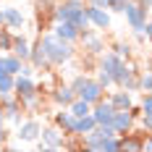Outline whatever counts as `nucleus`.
Here are the masks:
<instances>
[{
  "label": "nucleus",
  "mask_w": 152,
  "mask_h": 152,
  "mask_svg": "<svg viewBox=\"0 0 152 152\" xmlns=\"http://www.w3.org/2000/svg\"><path fill=\"white\" fill-rule=\"evenodd\" d=\"M71 87H74L76 97H84V100L92 102V105L100 102V100H102V92H105V89H102V84H100L97 79H89V76H84V74L76 76L74 81H71Z\"/></svg>",
  "instance_id": "obj_2"
},
{
  "label": "nucleus",
  "mask_w": 152,
  "mask_h": 152,
  "mask_svg": "<svg viewBox=\"0 0 152 152\" xmlns=\"http://www.w3.org/2000/svg\"><path fill=\"white\" fill-rule=\"evenodd\" d=\"M97 126V121L92 118V113L89 115H84V118H76V126H74V137H84V134H89L92 129Z\"/></svg>",
  "instance_id": "obj_22"
},
{
  "label": "nucleus",
  "mask_w": 152,
  "mask_h": 152,
  "mask_svg": "<svg viewBox=\"0 0 152 152\" xmlns=\"http://www.w3.org/2000/svg\"><path fill=\"white\" fill-rule=\"evenodd\" d=\"M0 74H5V58L0 55Z\"/></svg>",
  "instance_id": "obj_38"
},
{
  "label": "nucleus",
  "mask_w": 152,
  "mask_h": 152,
  "mask_svg": "<svg viewBox=\"0 0 152 152\" xmlns=\"http://www.w3.org/2000/svg\"><path fill=\"white\" fill-rule=\"evenodd\" d=\"M39 45H42L47 61L53 63V66H63V63H68L74 58V42H66L61 37H55L53 31H45L39 37Z\"/></svg>",
  "instance_id": "obj_1"
},
{
  "label": "nucleus",
  "mask_w": 152,
  "mask_h": 152,
  "mask_svg": "<svg viewBox=\"0 0 152 152\" xmlns=\"http://www.w3.org/2000/svg\"><path fill=\"white\" fill-rule=\"evenodd\" d=\"M107 137H115V129H113L110 123H107V126H94L89 134H84L81 139H84V147H87V150H94V152H97V147H100Z\"/></svg>",
  "instance_id": "obj_5"
},
{
  "label": "nucleus",
  "mask_w": 152,
  "mask_h": 152,
  "mask_svg": "<svg viewBox=\"0 0 152 152\" xmlns=\"http://www.w3.org/2000/svg\"><path fill=\"white\" fill-rule=\"evenodd\" d=\"M0 102H3V97H0Z\"/></svg>",
  "instance_id": "obj_42"
},
{
  "label": "nucleus",
  "mask_w": 152,
  "mask_h": 152,
  "mask_svg": "<svg viewBox=\"0 0 152 152\" xmlns=\"http://www.w3.org/2000/svg\"><path fill=\"white\" fill-rule=\"evenodd\" d=\"M0 55H3V50H0Z\"/></svg>",
  "instance_id": "obj_41"
},
{
  "label": "nucleus",
  "mask_w": 152,
  "mask_h": 152,
  "mask_svg": "<svg viewBox=\"0 0 152 152\" xmlns=\"http://www.w3.org/2000/svg\"><path fill=\"white\" fill-rule=\"evenodd\" d=\"M147 71H152V58H150V61H147Z\"/></svg>",
  "instance_id": "obj_40"
},
{
  "label": "nucleus",
  "mask_w": 152,
  "mask_h": 152,
  "mask_svg": "<svg viewBox=\"0 0 152 152\" xmlns=\"http://www.w3.org/2000/svg\"><path fill=\"white\" fill-rule=\"evenodd\" d=\"M11 47H13V34H11L8 26H0V50L11 53Z\"/></svg>",
  "instance_id": "obj_27"
},
{
  "label": "nucleus",
  "mask_w": 152,
  "mask_h": 152,
  "mask_svg": "<svg viewBox=\"0 0 152 152\" xmlns=\"http://www.w3.org/2000/svg\"><path fill=\"white\" fill-rule=\"evenodd\" d=\"M5 139H8V131H5V115H3V110H0V144H5Z\"/></svg>",
  "instance_id": "obj_33"
},
{
  "label": "nucleus",
  "mask_w": 152,
  "mask_h": 152,
  "mask_svg": "<svg viewBox=\"0 0 152 152\" xmlns=\"http://www.w3.org/2000/svg\"><path fill=\"white\" fill-rule=\"evenodd\" d=\"M144 34H147V39L152 42V18H147V24H144Z\"/></svg>",
  "instance_id": "obj_35"
},
{
  "label": "nucleus",
  "mask_w": 152,
  "mask_h": 152,
  "mask_svg": "<svg viewBox=\"0 0 152 152\" xmlns=\"http://www.w3.org/2000/svg\"><path fill=\"white\" fill-rule=\"evenodd\" d=\"M24 24H26V18L21 13V8L5 5V26H8V29H21Z\"/></svg>",
  "instance_id": "obj_19"
},
{
  "label": "nucleus",
  "mask_w": 152,
  "mask_h": 152,
  "mask_svg": "<svg viewBox=\"0 0 152 152\" xmlns=\"http://www.w3.org/2000/svg\"><path fill=\"white\" fill-rule=\"evenodd\" d=\"M87 3H94V5H102V8H107V0H87Z\"/></svg>",
  "instance_id": "obj_36"
},
{
  "label": "nucleus",
  "mask_w": 152,
  "mask_h": 152,
  "mask_svg": "<svg viewBox=\"0 0 152 152\" xmlns=\"http://www.w3.org/2000/svg\"><path fill=\"white\" fill-rule=\"evenodd\" d=\"M118 58H123V61H129L131 58V45L129 42H123V39H118V42H113V47H110Z\"/></svg>",
  "instance_id": "obj_28"
},
{
  "label": "nucleus",
  "mask_w": 152,
  "mask_h": 152,
  "mask_svg": "<svg viewBox=\"0 0 152 152\" xmlns=\"http://www.w3.org/2000/svg\"><path fill=\"white\" fill-rule=\"evenodd\" d=\"M13 84H16V76L13 74H0V97H8V94H13Z\"/></svg>",
  "instance_id": "obj_24"
},
{
  "label": "nucleus",
  "mask_w": 152,
  "mask_h": 152,
  "mask_svg": "<svg viewBox=\"0 0 152 152\" xmlns=\"http://www.w3.org/2000/svg\"><path fill=\"white\" fill-rule=\"evenodd\" d=\"M0 26H5V8H0Z\"/></svg>",
  "instance_id": "obj_37"
},
{
  "label": "nucleus",
  "mask_w": 152,
  "mask_h": 152,
  "mask_svg": "<svg viewBox=\"0 0 152 152\" xmlns=\"http://www.w3.org/2000/svg\"><path fill=\"white\" fill-rule=\"evenodd\" d=\"M11 53H13V55H18L21 61H29V53H31L29 39H26L24 34H13V47H11Z\"/></svg>",
  "instance_id": "obj_21"
},
{
  "label": "nucleus",
  "mask_w": 152,
  "mask_h": 152,
  "mask_svg": "<svg viewBox=\"0 0 152 152\" xmlns=\"http://www.w3.org/2000/svg\"><path fill=\"white\" fill-rule=\"evenodd\" d=\"M129 3H131V0H107V11H115V13H123Z\"/></svg>",
  "instance_id": "obj_32"
},
{
  "label": "nucleus",
  "mask_w": 152,
  "mask_h": 152,
  "mask_svg": "<svg viewBox=\"0 0 152 152\" xmlns=\"http://www.w3.org/2000/svg\"><path fill=\"white\" fill-rule=\"evenodd\" d=\"M97 81L102 84V89H107V87H115V79L107 74V71H102V68H97Z\"/></svg>",
  "instance_id": "obj_29"
},
{
  "label": "nucleus",
  "mask_w": 152,
  "mask_h": 152,
  "mask_svg": "<svg viewBox=\"0 0 152 152\" xmlns=\"http://www.w3.org/2000/svg\"><path fill=\"white\" fill-rule=\"evenodd\" d=\"M16 137L21 139V142H37V139L42 137V123L34 121V118L21 121V123H18V129H16Z\"/></svg>",
  "instance_id": "obj_9"
},
{
  "label": "nucleus",
  "mask_w": 152,
  "mask_h": 152,
  "mask_svg": "<svg viewBox=\"0 0 152 152\" xmlns=\"http://www.w3.org/2000/svg\"><path fill=\"white\" fill-rule=\"evenodd\" d=\"M29 63L37 68V71H47V68L53 66V63L47 61V55H45V50H42V45H39V42L31 47V53H29Z\"/></svg>",
  "instance_id": "obj_18"
},
{
  "label": "nucleus",
  "mask_w": 152,
  "mask_h": 152,
  "mask_svg": "<svg viewBox=\"0 0 152 152\" xmlns=\"http://www.w3.org/2000/svg\"><path fill=\"white\" fill-rule=\"evenodd\" d=\"M137 115H142V110L137 107H129V110H115V115H113V129H115V134H129L131 129H134V121H137Z\"/></svg>",
  "instance_id": "obj_4"
},
{
  "label": "nucleus",
  "mask_w": 152,
  "mask_h": 152,
  "mask_svg": "<svg viewBox=\"0 0 152 152\" xmlns=\"http://www.w3.org/2000/svg\"><path fill=\"white\" fill-rule=\"evenodd\" d=\"M107 100L113 102L115 110H129V107H134V94L129 89H123V87H118V92H113Z\"/></svg>",
  "instance_id": "obj_16"
},
{
  "label": "nucleus",
  "mask_w": 152,
  "mask_h": 152,
  "mask_svg": "<svg viewBox=\"0 0 152 152\" xmlns=\"http://www.w3.org/2000/svg\"><path fill=\"white\" fill-rule=\"evenodd\" d=\"M123 16H126L129 26H131L134 31H144V24H147V18H150V8H147V5H142L139 0H131V3L126 5Z\"/></svg>",
  "instance_id": "obj_3"
},
{
  "label": "nucleus",
  "mask_w": 152,
  "mask_h": 152,
  "mask_svg": "<svg viewBox=\"0 0 152 152\" xmlns=\"http://www.w3.org/2000/svg\"><path fill=\"white\" fill-rule=\"evenodd\" d=\"M139 89L142 92H152V71H144L139 76Z\"/></svg>",
  "instance_id": "obj_31"
},
{
  "label": "nucleus",
  "mask_w": 152,
  "mask_h": 152,
  "mask_svg": "<svg viewBox=\"0 0 152 152\" xmlns=\"http://www.w3.org/2000/svg\"><path fill=\"white\" fill-rule=\"evenodd\" d=\"M79 8H84V0H61L58 5H53V21H71Z\"/></svg>",
  "instance_id": "obj_7"
},
{
  "label": "nucleus",
  "mask_w": 152,
  "mask_h": 152,
  "mask_svg": "<svg viewBox=\"0 0 152 152\" xmlns=\"http://www.w3.org/2000/svg\"><path fill=\"white\" fill-rule=\"evenodd\" d=\"M0 107H3V115H5V121L8 123H21V113H24V105H21V100L18 97H3V102H0Z\"/></svg>",
  "instance_id": "obj_11"
},
{
  "label": "nucleus",
  "mask_w": 152,
  "mask_h": 152,
  "mask_svg": "<svg viewBox=\"0 0 152 152\" xmlns=\"http://www.w3.org/2000/svg\"><path fill=\"white\" fill-rule=\"evenodd\" d=\"M3 58H5V71H8V74H18V71H21V58H18V55H13V53H11V55H5V53H3Z\"/></svg>",
  "instance_id": "obj_26"
},
{
  "label": "nucleus",
  "mask_w": 152,
  "mask_h": 152,
  "mask_svg": "<svg viewBox=\"0 0 152 152\" xmlns=\"http://www.w3.org/2000/svg\"><path fill=\"white\" fill-rule=\"evenodd\" d=\"M121 150V134H115V137H107L100 147H97V152H118Z\"/></svg>",
  "instance_id": "obj_25"
},
{
  "label": "nucleus",
  "mask_w": 152,
  "mask_h": 152,
  "mask_svg": "<svg viewBox=\"0 0 152 152\" xmlns=\"http://www.w3.org/2000/svg\"><path fill=\"white\" fill-rule=\"evenodd\" d=\"M53 123L66 131V137H74V126H76V115L68 110V107H61V110H55L53 113Z\"/></svg>",
  "instance_id": "obj_12"
},
{
  "label": "nucleus",
  "mask_w": 152,
  "mask_h": 152,
  "mask_svg": "<svg viewBox=\"0 0 152 152\" xmlns=\"http://www.w3.org/2000/svg\"><path fill=\"white\" fill-rule=\"evenodd\" d=\"M13 94L18 100H24V97H31V94H37V81L31 79V76H16V84H13Z\"/></svg>",
  "instance_id": "obj_14"
},
{
  "label": "nucleus",
  "mask_w": 152,
  "mask_h": 152,
  "mask_svg": "<svg viewBox=\"0 0 152 152\" xmlns=\"http://www.w3.org/2000/svg\"><path fill=\"white\" fill-rule=\"evenodd\" d=\"M144 134L147 131H142V134H121V150H126V152H139L142 150V139H144Z\"/></svg>",
  "instance_id": "obj_20"
},
{
  "label": "nucleus",
  "mask_w": 152,
  "mask_h": 152,
  "mask_svg": "<svg viewBox=\"0 0 152 152\" xmlns=\"http://www.w3.org/2000/svg\"><path fill=\"white\" fill-rule=\"evenodd\" d=\"M53 34L61 37V39H66V42H76V39L81 37V29H79L76 24H71V21H55Z\"/></svg>",
  "instance_id": "obj_13"
},
{
  "label": "nucleus",
  "mask_w": 152,
  "mask_h": 152,
  "mask_svg": "<svg viewBox=\"0 0 152 152\" xmlns=\"http://www.w3.org/2000/svg\"><path fill=\"white\" fill-rule=\"evenodd\" d=\"M139 110H142V115H152V92H144Z\"/></svg>",
  "instance_id": "obj_30"
},
{
  "label": "nucleus",
  "mask_w": 152,
  "mask_h": 152,
  "mask_svg": "<svg viewBox=\"0 0 152 152\" xmlns=\"http://www.w3.org/2000/svg\"><path fill=\"white\" fill-rule=\"evenodd\" d=\"M113 115H115V107L110 100H100V102H94L92 105V118L97 121V126H107V123H113Z\"/></svg>",
  "instance_id": "obj_8"
},
{
  "label": "nucleus",
  "mask_w": 152,
  "mask_h": 152,
  "mask_svg": "<svg viewBox=\"0 0 152 152\" xmlns=\"http://www.w3.org/2000/svg\"><path fill=\"white\" fill-rule=\"evenodd\" d=\"M39 139H42L39 147H45V150H61V147H66V131H61L55 123L42 129V137Z\"/></svg>",
  "instance_id": "obj_6"
},
{
  "label": "nucleus",
  "mask_w": 152,
  "mask_h": 152,
  "mask_svg": "<svg viewBox=\"0 0 152 152\" xmlns=\"http://www.w3.org/2000/svg\"><path fill=\"white\" fill-rule=\"evenodd\" d=\"M76 100V92L71 84H61V87H55V92H53V102L58 107H68L71 102Z\"/></svg>",
  "instance_id": "obj_15"
},
{
  "label": "nucleus",
  "mask_w": 152,
  "mask_h": 152,
  "mask_svg": "<svg viewBox=\"0 0 152 152\" xmlns=\"http://www.w3.org/2000/svg\"><path fill=\"white\" fill-rule=\"evenodd\" d=\"M84 8H87L89 24L94 26V29H110V13H107V8H102V5H94V3L84 5Z\"/></svg>",
  "instance_id": "obj_10"
},
{
  "label": "nucleus",
  "mask_w": 152,
  "mask_h": 152,
  "mask_svg": "<svg viewBox=\"0 0 152 152\" xmlns=\"http://www.w3.org/2000/svg\"><path fill=\"white\" fill-rule=\"evenodd\" d=\"M142 150L152 152V134H150V131H147V134H144V139H142Z\"/></svg>",
  "instance_id": "obj_34"
},
{
  "label": "nucleus",
  "mask_w": 152,
  "mask_h": 152,
  "mask_svg": "<svg viewBox=\"0 0 152 152\" xmlns=\"http://www.w3.org/2000/svg\"><path fill=\"white\" fill-rule=\"evenodd\" d=\"M81 42H84V50H89L92 55H102L107 47H105V42L100 39V37H94V34H89V31H81V37H79Z\"/></svg>",
  "instance_id": "obj_17"
},
{
  "label": "nucleus",
  "mask_w": 152,
  "mask_h": 152,
  "mask_svg": "<svg viewBox=\"0 0 152 152\" xmlns=\"http://www.w3.org/2000/svg\"><path fill=\"white\" fill-rule=\"evenodd\" d=\"M68 110L74 113L76 118H84V115H89V113H92V102H87L84 97H76L74 102L68 105Z\"/></svg>",
  "instance_id": "obj_23"
},
{
  "label": "nucleus",
  "mask_w": 152,
  "mask_h": 152,
  "mask_svg": "<svg viewBox=\"0 0 152 152\" xmlns=\"http://www.w3.org/2000/svg\"><path fill=\"white\" fill-rule=\"evenodd\" d=\"M139 3H142V5H147V8L152 11V0H139Z\"/></svg>",
  "instance_id": "obj_39"
}]
</instances>
